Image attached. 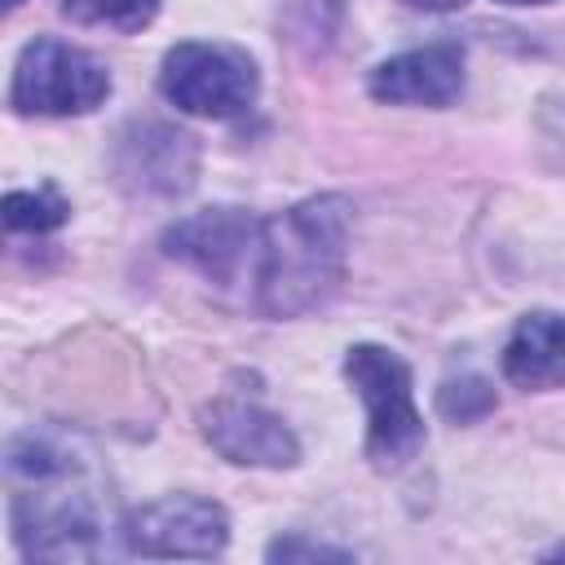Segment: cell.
Masks as SVG:
<instances>
[{
	"mask_svg": "<svg viewBox=\"0 0 565 565\" xmlns=\"http://www.w3.org/2000/svg\"><path fill=\"white\" fill-rule=\"evenodd\" d=\"M230 539V516L212 499L172 494L128 512L124 543L137 556H216Z\"/></svg>",
	"mask_w": 565,
	"mask_h": 565,
	"instance_id": "obj_6",
	"label": "cell"
},
{
	"mask_svg": "<svg viewBox=\"0 0 565 565\" xmlns=\"http://www.w3.org/2000/svg\"><path fill=\"white\" fill-rule=\"evenodd\" d=\"M62 13L79 26L141 31L159 13V0H62Z\"/></svg>",
	"mask_w": 565,
	"mask_h": 565,
	"instance_id": "obj_10",
	"label": "cell"
},
{
	"mask_svg": "<svg viewBox=\"0 0 565 565\" xmlns=\"http://www.w3.org/2000/svg\"><path fill=\"white\" fill-rule=\"evenodd\" d=\"M406 4H415V9H459L468 0H406Z\"/></svg>",
	"mask_w": 565,
	"mask_h": 565,
	"instance_id": "obj_14",
	"label": "cell"
},
{
	"mask_svg": "<svg viewBox=\"0 0 565 565\" xmlns=\"http://www.w3.org/2000/svg\"><path fill=\"white\" fill-rule=\"evenodd\" d=\"M463 88L459 44H424L371 71V97L388 106H450Z\"/></svg>",
	"mask_w": 565,
	"mask_h": 565,
	"instance_id": "obj_8",
	"label": "cell"
},
{
	"mask_svg": "<svg viewBox=\"0 0 565 565\" xmlns=\"http://www.w3.org/2000/svg\"><path fill=\"white\" fill-rule=\"evenodd\" d=\"M159 88L185 115L230 119L256 102V66L234 44L185 40V44H172L163 53Z\"/></svg>",
	"mask_w": 565,
	"mask_h": 565,
	"instance_id": "obj_3",
	"label": "cell"
},
{
	"mask_svg": "<svg viewBox=\"0 0 565 565\" xmlns=\"http://www.w3.org/2000/svg\"><path fill=\"white\" fill-rule=\"evenodd\" d=\"M437 406H441V415H450V419L468 424V419H477V415H486V411L494 406V393H490V384H486V380H459V384L450 380V384L441 388Z\"/></svg>",
	"mask_w": 565,
	"mask_h": 565,
	"instance_id": "obj_12",
	"label": "cell"
},
{
	"mask_svg": "<svg viewBox=\"0 0 565 565\" xmlns=\"http://www.w3.org/2000/svg\"><path fill=\"white\" fill-rule=\"evenodd\" d=\"M344 230L349 212L340 199H309L274 221H260L256 247V300L274 318L305 313L322 305L344 274Z\"/></svg>",
	"mask_w": 565,
	"mask_h": 565,
	"instance_id": "obj_1",
	"label": "cell"
},
{
	"mask_svg": "<svg viewBox=\"0 0 565 565\" xmlns=\"http://www.w3.org/2000/svg\"><path fill=\"white\" fill-rule=\"evenodd\" d=\"M344 375L366 406V455L375 468H402L424 446V419L411 393V366L384 344H353Z\"/></svg>",
	"mask_w": 565,
	"mask_h": 565,
	"instance_id": "obj_2",
	"label": "cell"
},
{
	"mask_svg": "<svg viewBox=\"0 0 565 565\" xmlns=\"http://www.w3.org/2000/svg\"><path fill=\"white\" fill-rule=\"evenodd\" d=\"M503 4H543V0H503Z\"/></svg>",
	"mask_w": 565,
	"mask_h": 565,
	"instance_id": "obj_15",
	"label": "cell"
},
{
	"mask_svg": "<svg viewBox=\"0 0 565 565\" xmlns=\"http://www.w3.org/2000/svg\"><path fill=\"white\" fill-rule=\"evenodd\" d=\"M18 4H22V0H4V9H18Z\"/></svg>",
	"mask_w": 565,
	"mask_h": 565,
	"instance_id": "obj_16",
	"label": "cell"
},
{
	"mask_svg": "<svg viewBox=\"0 0 565 565\" xmlns=\"http://www.w3.org/2000/svg\"><path fill=\"white\" fill-rule=\"evenodd\" d=\"M503 375L516 388H561L565 384V318L525 313L503 349Z\"/></svg>",
	"mask_w": 565,
	"mask_h": 565,
	"instance_id": "obj_9",
	"label": "cell"
},
{
	"mask_svg": "<svg viewBox=\"0 0 565 565\" xmlns=\"http://www.w3.org/2000/svg\"><path fill=\"white\" fill-rule=\"evenodd\" d=\"M168 256L199 269L207 282H243L256 269L260 247V221L238 207H207L185 221H177L163 234Z\"/></svg>",
	"mask_w": 565,
	"mask_h": 565,
	"instance_id": "obj_5",
	"label": "cell"
},
{
	"mask_svg": "<svg viewBox=\"0 0 565 565\" xmlns=\"http://www.w3.org/2000/svg\"><path fill=\"white\" fill-rule=\"evenodd\" d=\"M71 216L66 199L57 190H9L4 194V221L9 230H26V234H44L57 230Z\"/></svg>",
	"mask_w": 565,
	"mask_h": 565,
	"instance_id": "obj_11",
	"label": "cell"
},
{
	"mask_svg": "<svg viewBox=\"0 0 565 565\" xmlns=\"http://www.w3.org/2000/svg\"><path fill=\"white\" fill-rule=\"evenodd\" d=\"M291 556H327V561H344V552L322 547V543H305V539H278L269 547V561H291Z\"/></svg>",
	"mask_w": 565,
	"mask_h": 565,
	"instance_id": "obj_13",
	"label": "cell"
},
{
	"mask_svg": "<svg viewBox=\"0 0 565 565\" xmlns=\"http://www.w3.org/2000/svg\"><path fill=\"white\" fill-rule=\"evenodd\" d=\"M203 437L230 459V463H252V468H287L300 459L296 433L269 415L256 402L243 397H221L203 411Z\"/></svg>",
	"mask_w": 565,
	"mask_h": 565,
	"instance_id": "obj_7",
	"label": "cell"
},
{
	"mask_svg": "<svg viewBox=\"0 0 565 565\" xmlns=\"http://www.w3.org/2000/svg\"><path fill=\"white\" fill-rule=\"evenodd\" d=\"M552 556H565V547H556V552H552Z\"/></svg>",
	"mask_w": 565,
	"mask_h": 565,
	"instance_id": "obj_17",
	"label": "cell"
},
{
	"mask_svg": "<svg viewBox=\"0 0 565 565\" xmlns=\"http://www.w3.org/2000/svg\"><path fill=\"white\" fill-rule=\"evenodd\" d=\"M106 93H110V75L93 53L40 35L22 49L13 66L9 102L22 115H88L93 106L106 102Z\"/></svg>",
	"mask_w": 565,
	"mask_h": 565,
	"instance_id": "obj_4",
	"label": "cell"
}]
</instances>
